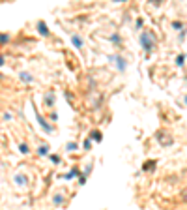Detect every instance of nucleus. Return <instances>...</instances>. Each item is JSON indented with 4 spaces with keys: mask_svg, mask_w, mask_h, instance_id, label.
Returning a JSON list of instances; mask_svg holds the SVG:
<instances>
[{
    "mask_svg": "<svg viewBox=\"0 0 187 210\" xmlns=\"http://www.w3.org/2000/svg\"><path fill=\"white\" fill-rule=\"evenodd\" d=\"M140 43H142V47H144V51H146V53H152V49L155 47V38H154V34L142 32V34H140Z\"/></svg>",
    "mask_w": 187,
    "mask_h": 210,
    "instance_id": "1",
    "label": "nucleus"
},
{
    "mask_svg": "<svg viewBox=\"0 0 187 210\" xmlns=\"http://www.w3.org/2000/svg\"><path fill=\"white\" fill-rule=\"evenodd\" d=\"M36 118H38L39 126H41V128H43V131H47V133H52V128H51V126L45 122V118H43V116H41V115L38 113V109H36Z\"/></svg>",
    "mask_w": 187,
    "mask_h": 210,
    "instance_id": "2",
    "label": "nucleus"
},
{
    "mask_svg": "<svg viewBox=\"0 0 187 210\" xmlns=\"http://www.w3.org/2000/svg\"><path fill=\"white\" fill-rule=\"evenodd\" d=\"M155 137H157V141L161 143V144H165V146H169V144H172V139H165V137H169L165 131H157L155 133Z\"/></svg>",
    "mask_w": 187,
    "mask_h": 210,
    "instance_id": "3",
    "label": "nucleus"
},
{
    "mask_svg": "<svg viewBox=\"0 0 187 210\" xmlns=\"http://www.w3.org/2000/svg\"><path fill=\"white\" fill-rule=\"evenodd\" d=\"M38 30H39L41 36H49V28H47V25L43 23V21H39V23H38Z\"/></svg>",
    "mask_w": 187,
    "mask_h": 210,
    "instance_id": "4",
    "label": "nucleus"
},
{
    "mask_svg": "<svg viewBox=\"0 0 187 210\" xmlns=\"http://www.w3.org/2000/svg\"><path fill=\"white\" fill-rule=\"evenodd\" d=\"M71 41H73V45L77 49H82V39L77 36V34H73V36H71Z\"/></svg>",
    "mask_w": 187,
    "mask_h": 210,
    "instance_id": "5",
    "label": "nucleus"
},
{
    "mask_svg": "<svg viewBox=\"0 0 187 210\" xmlns=\"http://www.w3.org/2000/svg\"><path fill=\"white\" fill-rule=\"evenodd\" d=\"M114 60H116V64H118V69H126V60H123L122 57H114Z\"/></svg>",
    "mask_w": 187,
    "mask_h": 210,
    "instance_id": "6",
    "label": "nucleus"
},
{
    "mask_svg": "<svg viewBox=\"0 0 187 210\" xmlns=\"http://www.w3.org/2000/svg\"><path fill=\"white\" fill-rule=\"evenodd\" d=\"M155 163H157L155 159H150V162H146V163L142 165V169H144V171H152V169H154V165H155Z\"/></svg>",
    "mask_w": 187,
    "mask_h": 210,
    "instance_id": "7",
    "label": "nucleus"
},
{
    "mask_svg": "<svg viewBox=\"0 0 187 210\" xmlns=\"http://www.w3.org/2000/svg\"><path fill=\"white\" fill-rule=\"evenodd\" d=\"M45 103L49 105V107L54 103V94H52V92H47V96H45Z\"/></svg>",
    "mask_w": 187,
    "mask_h": 210,
    "instance_id": "8",
    "label": "nucleus"
},
{
    "mask_svg": "<svg viewBox=\"0 0 187 210\" xmlns=\"http://www.w3.org/2000/svg\"><path fill=\"white\" fill-rule=\"evenodd\" d=\"M90 139H92V141H98V143H99V141H101V131H95V130H94L92 133H90Z\"/></svg>",
    "mask_w": 187,
    "mask_h": 210,
    "instance_id": "9",
    "label": "nucleus"
},
{
    "mask_svg": "<svg viewBox=\"0 0 187 210\" xmlns=\"http://www.w3.org/2000/svg\"><path fill=\"white\" fill-rule=\"evenodd\" d=\"M19 77H21V81H24V83H32V81H34L30 73H21Z\"/></svg>",
    "mask_w": 187,
    "mask_h": 210,
    "instance_id": "10",
    "label": "nucleus"
},
{
    "mask_svg": "<svg viewBox=\"0 0 187 210\" xmlns=\"http://www.w3.org/2000/svg\"><path fill=\"white\" fill-rule=\"evenodd\" d=\"M15 182H17L19 186H24V184H26V176H21V174H17V176H15Z\"/></svg>",
    "mask_w": 187,
    "mask_h": 210,
    "instance_id": "11",
    "label": "nucleus"
},
{
    "mask_svg": "<svg viewBox=\"0 0 187 210\" xmlns=\"http://www.w3.org/2000/svg\"><path fill=\"white\" fill-rule=\"evenodd\" d=\"M10 41V36L8 34H0V45H6Z\"/></svg>",
    "mask_w": 187,
    "mask_h": 210,
    "instance_id": "12",
    "label": "nucleus"
},
{
    "mask_svg": "<svg viewBox=\"0 0 187 210\" xmlns=\"http://www.w3.org/2000/svg\"><path fill=\"white\" fill-rule=\"evenodd\" d=\"M19 150L23 152V154H28V144H26V143H21V144H19Z\"/></svg>",
    "mask_w": 187,
    "mask_h": 210,
    "instance_id": "13",
    "label": "nucleus"
},
{
    "mask_svg": "<svg viewBox=\"0 0 187 210\" xmlns=\"http://www.w3.org/2000/svg\"><path fill=\"white\" fill-rule=\"evenodd\" d=\"M183 60H185V57H183V54H180V57L176 58V64L178 66H183Z\"/></svg>",
    "mask_w": 187,
    "mask_h": 210,
    "instance_id": "14",
    "label": "nucleus"
},
{
    "mask_svg": "<svg viewBox=\"0 0 187 210\" xmlns=\"http://www.w3.org/2000/svg\"><path fill=\"white\" fill-rule=\"evenodd\" d=\"M77 173H79L77 169H73L71 173H67V174H66V176H64V178H67V180H69V178H73V176H75V174H77Z\"/></svg>",
    "mask_w": 187,
    "mask_h": 210,
    "instance_id": "15",
    "label": "nucleus"
},
{
    "mask_svg": "<svg viewBox=\"0 0 187 210\" xmlns=\"http://www.w3.org/2000/svg\"><path fill=\"white\" fill-rule=\"evenodd\" d=\"M39 156H47V146H39Z\"/></svg>",
    "mask_w": 187,
    "mask_h": 210,
    "instance_id": "16",
    "label": "nucleus"
},
{
    "mask_svg": "<svg viewBox=\"0 0 187 210\" xmlns=\"http://www.w3.org/2000/svg\"><path fill=\"white\" fill-rule=\"evenodd\" d=\"M75 148H77V144H75V143H69L67 144V150H75Z\"/></svg>",
    "mask_w": 187,
    "mask_h": 210,
    "instance_id": "17",
    "label": "nucleus"
},
{
    "mask_svg": "<svg viewBox=\"0 0 187 210\" xmlns=\"http://www.w3.org/2000/svg\"><path fill=\"white\" fill-rule=\"evenodd\" d=\"M4 64V57H0V66H2Z\"/></svg>",
    "mask_w": 187,
    "mask_h": 210,
    "instance_id": "18",
    "label": "nucleus"
},
{
    "mask_svg": "<svg viewBox=\"0 0 187 210\" xmlns=\"http://www.w3.org/2000/svg\"><path fill=\"white\" fill-rule=\"evenodd\" d=\"M185 103H187V96H185Z\"/></svg>",
    "mask_w": 187,
    "mask_h": 210,
    "instance_id": "19",
    "label": "nucleus"
}]
</instances>
